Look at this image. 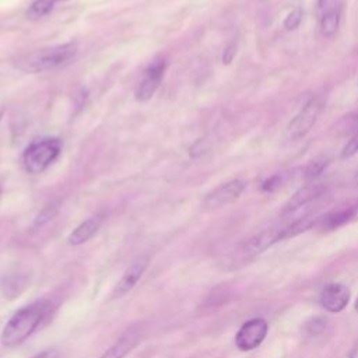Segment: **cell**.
Returning a JSON list of instances; mask_svg holds the SVG:
<instances>
[{
	"instance_id": "cell-6",
	"label": "cell",
	"mask_w": 358,
	"mask_h": 358,
	"mask_svg": "<svg viewBox=\"0 0 358 358\" xmlns=\"http://www.w3.org/2000/svg\"><path fill=\"white\" fill-rule=\"evenodd\" d=\"M268 324L262 317L246 320L235 334V345L241 351H252L257 348L267 336Z\"/></svg>"
},
{
	"instance_id": "cell-13",
	"label": "cell",
	"mask_w": 358,
	"mask_h": 358,
	"mask_svg": "<svg viewBox=\"0 0 358 358\" xmlns=\"http://www.w3.org/2000/svg\"><path fill=\"white\" fill-rule=\"evenodd\" d=\"M102 222V218L98 215L90 217L85 221H83L70 235H69V243L73 246H78L81 243H85L88 239H91L95 232L99 229Z\"/></svg>"
},
{
	"instance_id": "cell-25",
	"label": "cell",
	"mask_w": 358,
	"mask_h": 358,
	"mask_svg": "<svg viewBox=\"0 0 358 358\" xmlns=\"http://www.w3.org/2000/svg\"><path fill=\"white\" fill-rule=\"evenodd\" d=\"M348 358H358V345L352 348V351L350 352V357Z\"/></svg>"
},
{
	"instance_id": "cell-1",
	"label": "cell",
	"mask_w": 358,
	"mask_h": 358,
	"mask_svg": "<svg viewBox=\"0 0 358 358\" xmlns=\"http://www.w3.org/2000/svg\"><path fill=\"white\" fill-rule=\"evenodd\" d=\"M50 313V303L45 299L35 301L20 308L3 327L0 341L4 347L13 348L22 344Z\"/></svg>"
},
{
	"instance_id": "cell-24",
	"label": "cell",
	"mask_w": 358,
	"mask_h": 358,
	"mask_svg": "<svg viewBox=\"0 0 358 358\" xmlns=\"http://www.w3.org/2000/svg\"><path fill=\"white\" fill-rule=\"evenodd\" d=\"M278 185H280L278 176H273V178L267 179V180L263 183V189L267 190V192H271V190H274L275 187H278Z\"/></svg>"
},
{
	"instance_id": "cell-4",
	"label": "cell",
	"mask_w": 358,
	"mask_h": 358,
	"mask_svg": "<svg viewBox=\"0 0 358 358\" xmlns=\"http://www.w3.org/2000/svg\"><path fill=\"white\" fill-rule=\"evenodd\" d=\"M60 150L62 141L56 137H45L32 141L22 155L25 171L29 173H41L59 157Z\"/></svg>"
},
{
	"instance_id": "cell-10",
	"label": "cell",
	"mask_w": 358,
	"mask_h": 358,
	"mask_svg": "<svg viewBox=\"0 0 358 358\" xmlns=\"http://www.w3.org/2000/svg\"><path fill=\"white\" fill-rule=\"evenodd\" d=\"M350 289L341 282H330L324 285L320 292L319 302L324 310L330 313H338L345 309L350 301Z\"/></svg>"
},
{
	"instance_id": "cell-7",
	"label": "cell",
	"mask_w": 358,
	"mask_h": 358,
	"mask_svg": "<svg viewBox=\"0 0 358 358\" xmlns=\"http://www.w3.org/2000/svg\"><path fill=\"white\" fill-rule=\"evenodd\" d=\"M245 186H246V183L242 179L229 180V182L215 187L208 194H206V197L203 199L201 207L207 211L221 208V207L235 201L245 190Z\"/></svg>"
},
{
	"instance_id": "cell-28",
	"label": "cell",
	"mask_w": 358,
	"mask_h": 358,
	"mask_svg": "<svg viewBox=\"0 0 358 358\" xmlns=\"http://www.w3.org/2000/svg\"><path fill=\"white\" fill-rule=\"evenodd\" d=\"M0 193H1V187H0Z\"/></svg>"
},
{
	"instance_id": "cell-19",
	"label": "cell",
	"mask_w": 358,
	"mask_h": 358,
	"mask_svg": "<svg viewBox=\"0 0 358 358\" xmlns=\"http://www.w3.org/2000/svg\"><path fill=\"white\" fill-rule=\"evenodd\" d=\"M301 21H302V10L301 8H294L284 18V28L288 29V31H292V29L299 27Z\"/></svg>"
},
{
	"instance_id": "cell-17",
	"label": "cell",
	"mask_w": 358,
	"mask_h": 358,
	"mask_svg": "<svg viewBox=\"0 0 358 358\" xmlns=\"http://www.w3.org/2000/svg\"><path fill=\"white\" fill-rule=\"evenodd\" d=\"M57 1H64V0H35V1L31 4V7L28 8L27 17H28L29 20L42 18V17L48 15V14L53 10V7H55V4H56Z\"/></svg>"
},
{
	"instance_id": "cell-2",
	"label": "cell",
	"mask_w": 358,
	"mask_h": 358,
	"mask_svg": "<svg viewBox=\"0 0 358 358\" xmlns=\"http://www.w3.org/2000/svg\"><path fill=\"white\" fill-rule=\"evenodd\" d=\"M77 52L78 48L74 42L43 48L18 56L15 59V66L25 73H39L66 64L76 57Z\"/></svg>"
},
{
	"instance_id": "cell-22",
	"label": "cell",
	"mask_w": 358,
	"mask_h": 358,
	"mask_svg": "<svg viewBox=\"0 0 358 358\" xmlns=\"http://www.w3.org/2000/svg\"><path fill=\"white\" fill-rule=\"evenodd\" d=\"M324 166H326V164L322 162V161H315V162H312V164L306 168V171H305V179H306L308 182H313V179H316V178L323 172Z\"/></svg>"
},
{
	"instance_id": "cell-18",
	"label": "cell",
	"mask_w": 358,
	"mask_h": 358,
	"mask_svg": "<svg viewBox=\"0 0 358 358\" xmlns=\"http://www.w3.org/2000/svg\"><path fill=\"white\" fill-rule=\"evenodd\" d=\"M327 326V319L324 316H313L303 324V333L308 337H316L324 331Z\"/></svg>"
},
{
	"instance_id": "cell-8",
	"label": "cell",
	"mask_w": 358,
	"mask_h": 358,
	"mask_svg": "<svg viewBox=\"0 0 358 358\" xmlns=\"http://www.w3.org/2000/svg\"><path fill=\"white\" fill-rule=\"evenodd\" d=\"M148 263H150L148 256H138V257H136L129 264V267L124 270V273L122 274L120 280L115 285L110 298L112 299H117V298H122V296L127 295L136 287L138 280L143 277L144 271L148 267Z\"/></svg>"
},
{
	"instance_id": "cell-16",
	"label": "cell",
	"mask_w": 358,
	"mask_h": 358,
	"mask_svg": "<svg viewBox=\"0 0 358 358\" xmlns=\"http://www.w3.org/2000/svg\"><path fill=\"white\" fill-rule=\"evenodd\" d=\"M25 285H27V278L21 274H10L4 277V281H3L4 296L8 299L17 298L24 291Z\"/></svg>"
},
{
	"instance_id": "cell-23",
	"label": "cell",
	"mask_w": 358,
	"mask_h": 358,
	"mask_svg": "<svg viewBox=\"0 0 358 358\" xmlns=\"http://www.w3.org/2000/svg\"><path fill=\"white\" fill-rule=\"evenodd\" d=\"M32 358H62V357H60L59 350H56V348H48V350H45V351H42V352L34 355Z\"/></svg>"
},
{
	"instance_id": "cell-14",
	"label": "cell",
	"mask_w": 358,
	"mask_h": 358,
	"mask_svg": "<svg viewBox=\"0 0 358 358\" xmlns=\"http://www.w3.org/2000/svg\"><path fill=\"white\" fill-rule=\"evenodd\" d=\"M138 334L133 330L124 333L112 347H109L101 358H124L137 344Z\"/></svg>"
},
{
	"instance_id": "cell-27",
	"label": "cell",
	"mask_w": 358,
	"mask_h": 358,
	"mask_svg": "<svg viewBox=\"0 0 358 358\" xmlns=\"http://www.w3.org/2000/svg\"><path fill=\"white\" fill-rule=\"evenodd\" d=\"M1 116H3V112L0 110V120H1Z\"/></svg>"
},
{
	"instance_id": "cell-20",
	"label": "cell",
	"mask_w": 358,
	"mask_h": 358,
	"mask_svg": "<svg viewBox=\"0 0 358 358\" xmlns=\"http://www.w3.org/2000/svg\"><path fill=\"white\" fill-rule=\"evenodd\" d=\"M56 213H57V207H56V206H48V207H45V208L38 214V217L35 218V222H34L35 227H41V225L49 222V221L56 215Z\"/></svg>"
},
{
	"instance_id": "cell-5",
	"label": "cell",
	"mask_w": 358,
	"mask_h": 358,
	"mask_svg": "<svg viewBox=\"0 0 358 358\" xmlns=\"http://www.w3.org/2000/svg\"><path fill=\"white\" fill-rule=\"evenodd\" d=\"M322 109H323V102L316 96L310 98L288 123L287 126L288 137L294 141L303 138L315 126Z\"/></svg>"
},
{
	"instance_id": "cell-3",
	"label": "cell",
	"mask_w": 358,
	"mask_h": 358,
	"mask_svg": "<svg viewBox=\"0 0 358 358\" xmlns=\"http://www.w3.org/2000/svg\"><path fill=\"white\" fill-rule=\"evenodd\" d=\"M284 229V225H274L270 227L257 235L252 236L250 239L245 241L242 245H239L238 249L234 250L232 256L229 257V263H227L228 267H239L248 263L249 260L255 259L264 250H267L270 246L281 241V232Z\"/></svg>"
},
{
	"instance_id": "cell-26",
	"label": "cell",
	"mask_w": 358,
	"mask_h": 358,
	"mask_svg": "<svg viewBox=\"0 0 358 358\" xmlns=\"http://www.w3.org/2000/svg\"><path fill=\"white\" fill-rule=\"evenodd\" d=\"M354 310L358 313V298L355 299V303H354Z\"/></svg>"
},
{
	"instance_id": "cell-15",
	"label": "cell",
	"mask_w": 358,
	"mask_h": 358,
	"mask_svg": "<svg viewBox=\"0 0 358 358\" xmlns=\"http://www.w3.org/2000/svg\"><path fill=\"white\" fill-rule=\"evenodd\" d=\"M317 218L316 215H312V214H306L303 217H299L296 218L295 221H292L291 224L288 225H284V229L281 232V241H285V239H289V238H294L302 232H306L308 229L316 227V222H317Z\"/></svg>"
},
{
	"instance_id": "cell-21",
	"label": "cell",
	"mask_w": 358,
	"mask_h": 358,
	"mask_svg": "<svg viewBox=\"0 0 358 358\" xmlns=\"http://www.w3.org/2000/svg\"><path fill=\"white\" fill-rule=\"evenodd\" d=\"M358 152V133L357 134H354L348 141H347V144L343 147V150H341V154H340V157L343 158V159H347V158H351L352 155H355Z\"/></svg>"
},
{
	"instance_id": "cell-9",
	"label": "cell",
	"mask_w": 358,
	"mask_h": 358,
	"mask_svg": "<svg viewBox=\"0 0 358 358\" xmlns=\"http://www.w3.org/2000/svg\"><path fill=\"white\" fill-rule=\"evenodd\" d=\"M319 29L322 36L333 38L340 27L341 1L340 0H317Z\"/></svg>"
},
{
	"instance_id": "cell-11",
	"label": "cell",
	"mask_w": 358,
	"mask_h": 358,
	"mask_svg": "<svg viewBox=\"0 0 358 358\" xmlns=\"http://www.w3.org/2000/svg\"><path fill=\"white\" fill-rule=\"evenodd\" d=\"M164 71H165V62L164 60H157L154 62L144 73V77L137 88V92H136V98L138 101H148L154 92L157 91L161 80H162V76H164Z\"/></svg>"
},
{
	"instance_id": "cell-12",
	"label": "cell",
	"mask_w": 358,
	"mask_h": 358,
	"mask_svg": "<svg viewBox=\"0 0 358 358\" xmlns=\"http://www.w3.org/2000/svg\"><path fill=\"white\" fill-rule=\"evenodd\" d=\"M324 193V186L319 185V183H313V182H308L305 186H302L301 189H298L287 201V204L284 206L282 213L284 214H291L302 207H305L306 204L315 201L316 199H319L322 194Z\"/></svg>"
}]
</instances>
